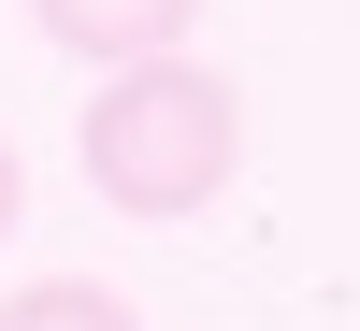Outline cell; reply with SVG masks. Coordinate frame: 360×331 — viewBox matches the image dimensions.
<instances>
[{"instance_id": "6da1fadb", "label": "cell", "mask_w": 360, "mask_h": 331, "mask_svg": "<svg viewBox=\"0 0 360 331\" xmlns=\"http://www.w3.org/2000/svg\"><path fill=\"white\" fill-rule=\"evenodd\" d=\"M72 144H86V188H101L115 216L173 231V216H202V202L245 173V86L202 72L188 44H173V58H130V72H101V101H86Z\"/></svg>"}, {"instance_id": "7a4b0ae2", "label": "cell", "mask_w": 360, "mask_h": 331, "mask_svg": "<svg viewBox=\"0 0 360 331\" xmlns=\"http://www.w3.org/2000/svg\"><path fill=\"white\" fill-rule=\"evenodd\" d=\"M202 0H29V29H44L58 58H86V72H130V58H173L188 44Z\"/></svg>"}, {"instance_id": "3957f363", "label": "cell", "mask_w": 360, "mask_h": 331, "mask_svg": "<svg viewBox=\"0 0 360 331\" xmlns=\"http://www.w3.org/2000/svg\"><path fill=\"white\" fill-rule=\"evenodd\" d=\"M0 331H144V317L115 303L101 274H29L15 303H0Z\"/></svg>"}, {"instance_id": "277c9868", "label": "cell", "mask_w": 360, "mask_h": 331, "mask_svg": "<svg viewBox=\"0 0 360 331\" xmlns=\"http://www.w3.org/2000/svg\"><path fill=\"white\" fill-rule=\"evenodd\" d=\"M15 216H29V159L0 144V231H15Z\"/></svg>"}]
</instances>
